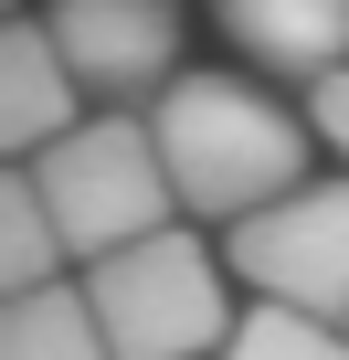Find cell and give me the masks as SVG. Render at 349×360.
<instances>
[{
	"instance_id": "cell-1",
	"label": "cell",
	"mask_w": 349,
	"mask_h": 360,
	"mask_svg": "<svg viewBox=\"0 0 349 360\" xmlns=\"http://www.w3.org/2000/svg\"><path fill=\"white\" fill-rule=\"evenodd\" d=\"M159 159H169V191L180 212H212V223H254L275 202L307 191V127L286 106H265L244 75H180L148 117Z\"/></svg>"
},
{
	"instance_id": "cell-2",
	"label": "cell",
	"mask_w": 349,
	"mask_h": 360,
	"mask_svg": "<svg viewBox=\"0 0 349 360\" xmlns=\"http://www.w3.org/2000/svg\"><path fill=\"white\" fill-rule=\"evenodd\" d=\"M32 191H43L64 255H85V265L180 233V223H169V202H180V191H169V159H159V138H148L138 117H96V127H74L64 148H43V159H32Z\"/></svg>"
},
{
	"instance_id": "cell-3",
	"label": "cell",
	"mask_w": 349,
	"mask_h": 360,
	"mask_svg": "<svg viewBox=\"0 0 349 360\" xmlns=\"http://www.w3.org/2000/svg\"><path fill=\"white\" fill-rule=\"evenodd\" d=\"M96 297V328L117 360H223V339L244 328L223 307V265L191 244V233H159L138 255H106L85 276Z\"/></svg>"
},
{
	"instance_id": "cell-4",
	"label": "cell",
	"mask_w": 349,
	"mask_h": 360,
	"mask_svg": "<svg viewBox=\"0 0 349 360\" xmlns=\"http://www.w3.org/2000/svg\"><path fill=\"white\" fill-rule=\"evenodd\" d=\"M233 276L265 297V307H296V318H349V180H307L296 202L233 223Z\"/></svg>"
},
{
	"instance_id": "cell-5",
	"label": "cell",
	"mask_w": 349,
	"mask_h": 360,
	"mask_svg": "<svg viewBox=\"0 0 349 360\" xmlns=\"http://www.w3.org/2000/svg\"><path fill=\"white\" fill-rule=\"evenodd\" d=\"M53 43L74 64V85H106V96H169V53H180V11L159 0H64L53 11Z\"/></svg>"
},
{
	"instance_id": "cell-6",
	"label": "cell",
	"mask_w": 349,
	"mask_h": 360,
	"mask_svg": "<svg viewBox=\"0 0 349 360\" xmlns=\"http://www.w3.org/2000/svg\"><path fill=\"white\" fill-rule=\"evenodd\" d=\"M85 117H74V64L53 43V22H0V148H64Z\"/></svg>"
},
{
	"instance_id": "cell-7",
	"label": "cell",
	"mask_w": 349,
	"mask_h": 360,
	"mask_svg": "<svg viewBox=\"0 0 349 360\" xmlns=\"http://www.w3.org/2000/svg\"><path fill=\"white\" fill-rule=\"evenodd\" d=\"M223 32H233L254 64H275V75H307V85L349 75V64H338V53H349V0H233Z\"/></svg>"
},
{
	"instance_id": "cell-8",
	"label": "cell",
	"mask_w": 349,
	"mask_h": 360,
	"mask_svg": "<svg viewBox=\"0 0 349 360\" xmlns=\"http://www.w3.org/2000/svg\"><path fill=\"white\" fill-rule=\"evenodd\" d=\"M0 360H117V349H106L85 286H43V297L0 307Z\"/></svg>"
},
{
	"instance_id": "cell-9",
	"label": "cell",
	"mask_w": 349,
	"mask_h": 360,
	"mask_svg": "<svg viewBox=\"0 0 349 360\" xmlns=\"http://www.w3.org/2000/svg\"><path fill=\"white\" fill-rule=\"evenodd\" d=\"M53 265H64V233H53L43 191H32V169H11L0 180V297H43Z\"/></svg>"
},
{
	"instance_id": "cell-10",
	"label": "cell",
	"mask_w": 349,
	"mask_h": 360,
	"mask_svg": "<svg viewBox=\"0 0 349 360\" xmlns=\"http://www.w3.org/2000/svg\"><path fill=\"white\" fill-rule=\"evenodd\" d=\"M223 360H349V328L296 318V307H244V328L223 339Z\"/></svg>"
},
{
	"instance_id": "cell-11",
	"label": "cell",
	"mask_w": 349,
	"mask_h": 360,
	"mask_svg": "<svg viewBox=\"0 0 349 360\" xmlns=\"http://www.w3.org/2000/svg\"><path fill=\"white\" fill-rule=\"evenodd\" d=\"M317 138H338V159H349V75L317 85Z\"/></svg>"
}]
</instances>
